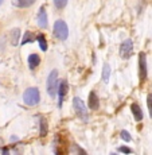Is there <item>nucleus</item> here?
<instances>
[{
    "instance_id": "nucleus-1",
    "label": "nucleus",
    "mask_w": 152,
    "mask_h": 155,
    "mask_svg": "<svg viewBox=\"0 0 152 155\" xmlns=\"http://www.w3.org/2000/svg\"><path fill=\"white\" fill-rule=\"evenodd\" d=\"M23 101H24V104L28 107L38 105L40 101V94H39L38 88H28L27 91L23 93Z\"/></svg>"
},
{
    "instance_id": "nucleus-2",
    "label": "nucleus",
    "mask_w": 152,
    "mask_h": 155,
    "mask_svg": "<svg viewBox=\"0 0 152 155\" xmlns=\"http://www.w3.org/2000/svg\"><path fill=\"white\" fill-rule=\"evenodd\" d=\"M53 34H54L59 41H66L67 37H69V28H67L66 22H65V20H61V19L57 20L54 23Z\"/></svg>"
},
{
    "instance_id": "nucleus-3",
    "label": "nucleus",
    "mask_w": 152,
    "mask_h": 155,
    "mask_svg": "<svg viewBox=\"0 0 152 155\" xmlns=\"http://www.w3.org/2000/svg\"><path fill=\"white\" fill-rule=\"evenodd\" d=\"M58 71L53 70L50 71L49 77H47V93H49V96H55V93L58 92Z\"/></svg>"
},
{
    "instance_id": "nucleus-4",
    "label": "nucleus",
    "mask_w": 152,
    "mask_h": 155,
    "mask_svg": "<svg viewBox=\"0 0 152 155\" xmlns=\"http://www.w3.org/2000/svg\"><path fill=\"white\" fill-rule=\"evenodd\" d=\"M73 107H74V111H76L77 116L79 119H82L83 121L88 120V112H86V107H85V103L79 99V97H74L73 99Z\"/></svg>"
},
{
    "instance_id": "nucleus-5",
    "label": "nucleus",
    "mask_w": 152,
    "mask_h": 155,
    "mask_svg": "<svg viewBox=\"0 0 152 155\" xmlns=\"http://www.w3.org/2000/svg\"><path fill=\"white\" fill-rule=\"evenodd\" d=\"M148 77V68H147V55L145 53L139 54V78L140 82H144Z\"/></svg>"
},
{
    "instance_id": "nucleus-6",
    "label": "nucleus",
    "mask_w": 152,
    "mask_h": 155,
    "mask_svg": "<svg viewBox=\"0 0 152 155\" xmlns=\"http://www.w3.org/2000/svg\"><path fill=\"white\" fill-rule=\"evenodd\" d=\"M133 53V42L132 39H125L120 45V57L123 59H128Z\"/></svg>"
},
{
    "instance_id": "nucleus-7",
    "label": "nucleus",
    "mask_w": 152,
    "mask_h": 155,
    "mask_svg": "<svg viewBox=\"0 0 152 155\" xmlns=\"http://www.w3.org/2000/svg\"><path fill=\"white\" fill-rule=\"evenodd\" d=\"M37 22H38V26L42 28H46L49 26V19H47V14H46V10L43 7H40L39 12H38V16H37Z\"/></svg>"
},
{
    "instance_id": "nucleus-8",
    "label": "nucleus",
    "mask_w": 152,
    "mask_h": 155,
    "mask_svg": "<svg viewBox=\"0 0 152 155\" xmlns=\"http://www.w3.org/2000/svg\"><path fill=\"white\" fill-rule=\"evenodd\" d=\"M67 91H69V84H67L66 80H63V81L59 84L58 86V94H59V107L62 105V103H63V99L66 97L67 94Z\"/></svg>"
},
{
    "instance_id": "nucleus-9",
    "label": "nucleus",
    "mask_w": 152,
    "mask_h": 155,
    "mask_svg": "<svg viewBox=\"0 0 152 155\" xmlns=\"http://www.w3.org/2000/svg\"><path fill=\"white\" fill-rule=\"evenodd\" d=\"M88 105L92 111H96L100 107V103H98V97L96 94V92H90L89 93V99H88Z\"/></svg>"
},
{
    "instance_id": "nucleus-10",
    "label": "nucleus",
    "mask_w": 152,
    "mask_h": 155,
    "mask_svg": "<svg viewBox=\"0 0 152 155\" xmlns=\"http://www.w3.org/2000/svg\"><path fill=\"white\" fill-rule=\"evenodd\" d=\"M131 111H132L133 117H135L136 121L143 120V111H141V108H140V105L137 103H133L132 105H131Z\"/></svg>"
},
{
    "instance_id": "nucleus-11",
    "label": "nucleus",
    "mask_w": 152,
    "mask_h": 155,
    "mask_svg": "<svg viewBox=\"0 0 152 155\" xmlns=\"http://www.w3.org/2000/svg\"><path fill=\"white\" fill-rule=\"evenodd\" d=\"M19 39H20V30L19 28H12L10 32V41H11V45L12 46H16L19 43Z\"/></svg>"
},
{
    "instance_id": "nucleus-12",
    "label": "nucleus",
    "mask_w": 152,
    "mask_h": 155,
    "mask_svg": "<svg viewBox=\"0 0 152 155\" xmlns=\"http://www.w3.org/2000/svg\"><path fill=\"white\" fill-rule=\"evenodd\" d=\"M40 64V58L38 54H31L28 57V66L30 69H35V68H38Z\"/></svg>"
},
{
    "instance_id": "nucleus-13",
    "label": "nucleus",
    "mask_w": 152,
    "mask_h": 155,
    "mask_svg": "<svg viewBox=\"0 0 152 155\" xmlns=\"http://www.w3.org/2000/svg\"><path fill=\"white\" fill-rule=\"evenodd\" d=\"M47 132H49V124H47V120L44 117H40V120H39V135L46 136Z\"/></svg>"
},
{
    "instance_id": "nucleus-14",
    "label": "nucleus",
    "mask_w": 152,
    "mask_h": 155,
    "mask_svg": "<svg viewBox=\"0 0 152 155\" xmlns=\"http://www.w3.org/2000/svg\"><path fill=\"white\" fill-rule=\"evenodd\" d=\"M101 77H102V81L105 82V84H108L109 78H111V66H109L108 64H104V66H102V74H101Z\"/></svg>"
},
{
    "instance_id": "nucleus-15",
    "label": "nucleus",
    "mask_w": 152,
    "mask_h": 155,
    "mask_svg": "<svg viewBox=\"0 0 152 155\" xmlns=\"http://www.w3.org/2000/svg\"><path fill=\"white\" fill-rule=\"evenodd\" d=\"M35 2H37V0H16L15 3H16V5L20 8H27L30 5L34 4Z\"/></svg>"
},
{
    "instance_id": "nucleus-16",
    "label": "nucleus",
    "mask_w": 152,
    "mask_h": 155,
    "mask_svg": "<svg viewBox=\"0 0 152 155\" xmlns=\"http://www.w3.org/2000/svg\"><path fill=\"white\" fill-rule=\"evenodd\" d=\"M37 39H38V42H39L40 50L46 51V50H47V41H46V38H44V35H43V34H39V35L37 37Z\"/></svg>"
},
{
    "instance_id": "nucleus-17",
    "label": "nucleus",
    "mask_w": 152,
    "mask_h": 155,
    "mask_svg": "<svg viewBox=\"0 0 152 155\" xmlns=\"http://www.w3.org/2000/svg\"><path fill=\"white\" fill-rule=\"evenodd\" d=\"M34 41H35L34 35H32L30 31H26V32H24V37H23V39H22V45L32 43V42H34Z\"/></svg>"
},
{
    "instance_id": "nucleus-18",
    "label": "nucleus",
    "mask_w": 152,
    "mask_h": 155,
    "mask_svg": "<svg viewBox=\"0 0 152 155\" xmlns=\"http://www.w3.org/2000/svg\"><path fill=\"white\" fill-rule=\"evenodd\" d=\"M120 136H121V139L125 140V142H131V140H132V136H131L129 132H128V131H125V130H123L120 132Z\"/></svg>"
},
{
    "instance_id": "nucleus-19",
    "label": "nucleus",
    "mask_w": 152,
    "mask_h": 155,
    "mask_svg": "<svg viewBox=\"0 0 152 155\" xmlns=\"http://www.w3.org/2000/svg\"><path fill=\"white\" fill-rule=\"evenodd\" d=\"M67 2H69V0H54V5L57 8H59V10H61V8L66 7Z\"/></svg>"
},
{
    "instance_id": "nucleus-20",
    "label": "nucleus",
    "mask_w": 152,
    "mask_h": 155,
    "mask_svg": "<svg viewBox=\"0 0 152 155\" xmlns=\"http://www.w3.org/2000/svg\"><path fill=\"white\" fill-rule=\"evenodd\" d=\"M147 107H148V111H150V116L152 119V93L147 96Z\"/></svg>"
},
{
    "instance_id": "nucleus-21",
    "label": "nucleus",
    "mask_w": 152,
    "mask_h": 155,
    "mask_svg": "<svg viewBox=\"0 0 152 155\" xmlns=\"http://www.w3.org/2000/svg\"><path fill=\"white\" fill-rule=\"evenodd\" d=\"M118 151H120V153H124V154H132L133 153V150H131L129 147H124V146L118 148Z\"/></svg>"
},
{
    "instance_id": "nucleus-22",
    "label": "nucleus",
    "mask_w": 152,
    "mask_h": 155,
    "mask_svg": "<svg viewBox=\"0 0 152 155\" xmlns=\"http://www.w3.org/2000/svg\"><path fill=\"white\" fill-rule=\"evenodd\" d=\"M3 2H4V0H0V5H2V4H3Z\"/></svg>"
}]
</instances>
